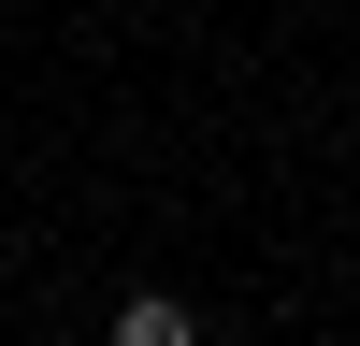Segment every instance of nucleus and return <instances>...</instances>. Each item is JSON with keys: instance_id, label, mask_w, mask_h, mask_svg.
I'll return each instance as SVG.
<instances>
[{"instance_id": "1", "label": "nucleus", "mask_w": 360, "mask_h": 346, "mask_svg": "<svg viewBox=\"0 0 360 346\" xmlns=\"http://www.w3.org/2000/svg\"><path fill=\"white\" fill-rule=\"evenodd\" d=\"M115 346H202V332H188L173 288H130V303H115Z\"/></svg>"}]
</instances>
